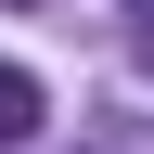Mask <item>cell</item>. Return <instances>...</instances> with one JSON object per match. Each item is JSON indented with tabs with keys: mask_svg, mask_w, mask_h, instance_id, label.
<instances>
[{
	"mask_svg": "<svg viewBox=\"0 0 154 154\" xmlns=\"http://www.w3.org/2000/svg\"><path fill=\"white\" fill-rule=\"evenodd\" d=\"M38 116H51V90L26 64H0V141H38Z\"/></svg>",
	"mask_w": 154,
	"mask_h": 154,
	"instance_id": "cell-1",
	"label": "cell"
},
{
	"mask_svg": "<svg viewBox=\"0 0 154 154\" xmlns=\"http://www.w3.org/2000/svg\"><path fill=\"white\" fill-rule=\"evenodd\" d=\"M141 77H154V26H141Z\"/></svg>",
	"mask_w": 154,
	"mask_h": 154,
	"instance_id": "cell-2",
	"label": "cell"
}]
</instances>
